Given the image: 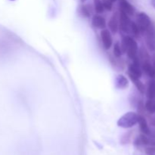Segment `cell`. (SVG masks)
I'll return each instance as SVG.
<instances>
[{
    "mask_svg": "<svg viewBox=\"0 0 155 155\" xmlns=\"http://www.w3.org/2000/svg\"><path fill=\"white\" fill-rule=\"evenodd\" d=\"M120 45L123 53H126L129 58L134 60L136 57H138L139 46L136 41L132 36H124L122 38Z\"/></svg>",
    "mask_w": 155,
    "mask_h": 155,
    "instance_id": "obj_1",
    "label": "cell"
},
{
    "mask_svg": "<svg viewBox=\"0 0 155 155\" xmlns=\"http://www.w3.org/2000/svg\"><path fill=\"white\" fill-rule=\"evenodd\" d=\"M139 114L134 111H128L118 119L117 124L123 129H130L139 122Z\"/></svg>",
    "mask_w": 155,
    "mask_h": 155,
    "instance_id": "obj_2",
    "label": "cell"
},
{
    "mask_svg": "<svg viewBox=\"0 0 155 155\" xmlns=\"http://www.w3.org/2000/svg\"><path fill=\"white\" fill-rule=\"evenodd\" d=\"M142 64L140 63L139 56L133 60V63L128 66V76L131 80L140 79L142 76Z\"/></svg>",
    "mask_w": 155,
    "mask_h": 155,
    "instance_id": "obj_3",
    "label": "cell"
},
{
    "mask_svg": "<svg viewBox=\"0 0 155 155\" xmlns=\"http://www.w3.org/2000/svg\"><path fill=\"white\" fill-rule=\"evenodd\" d=\"M136 24L139 26L141 33H145L150 26L152 24L151 18L145 12H139L136 17Z\"/></svg>",
    "mask_w": 155,
    "mask_h": 155,
    "instance_id": "obj_4",
    "label": "cell"
},
{
    "mask_svg": "<svg viewBox=\"0 0 155 155\" xmlns=\"http://www.w3.org/2000/svg\"><path fill=\"white\" fill-rule=\"evenodd\" d=\"M119 20H120V30L126 33H130V27H131V20L130 18V15H127L126 12L123 11H120L119 12Z\"/></svg>",
    "mask_w": 155,
    "mask_h": 155,
    "instance_id": "obj_5",
    "label": "cell"
},
{
    "mask_svg": "<svg viewBox=\"0 0 155 155\" xmlns=\"http://www.w3.org/2000/svg\"><path fill=\"white\" fill-rule=\"evenodd\" d=\"M145 33L146 45L148 49L151 51H155V27L154 24H151Z\"/></svg>",
    "mask_w": 155,
    "mask_h": 155,
    "instance_id": "obj_6",
    "label": "cell"
},
{
    "mask_svg": "<svg viewBox=\"0 0 155 155\" xmlns=\"http://www.w3.org/2000/svg\"><path fill=\"white\" fill-rule=\"evenodd\" d=\"M101 41L104 49L108 50L111 48L113 45V39H112L111 33L108 29H103L100 33Z\"/></svg>",
    "mask_w": 155,
    "mask_h": 155,
    "instance_id": "obj_7",
    "label": "cell"
},
{
    "mask_svg": "<svg viewBox=\"0 0 155 155\" xmlns=\"http://www.w3.org/2000/svg\"><path fill=\"white\" fill-rule=\"evenodd\" d=\"M134 144L137 147L155 146V139L154 138H149L148 136L142 133L136 138Z\"/></svg>",
    "mask_w": 155,
    "mask_h": 155,
    "instance_id": "obj_8",
    "label": "cell"
},
{
    "mask_svg": "<svg viewBox=\"0 0 155 155\" xmlns=\"http://www.w3.org/2000/svg\"><path fill=\"white\" fill-rule=\"evenodd\" d=\"M142 69L143 72L151 79H155V68L151 63L150 59L144 60L142 63Z\"/></svg>",
    "mask_w": 155,
    "mask_h": 155,
    "instance_id": "obj_9",
    "label": "cell"
},
{
    "mask_svg": "<svg viewBox=\"0 0 155 155\" xmlns=\"http://www.w3.org/2000/svg\"><path fill=\"white\" fill-rule=\"evenodd\" d=\"M108 27L109 30L111 33H117L118 30H120V20H119V14L116 12L110 18L108 21Z\"/></svg>",
    "mask_w": 155,
    "mask_h": 155,
    "instance_id": "obj_10",
    "label": "cell"
},
{
    "mask_svg": "<svg viewBox=\"0 0 155 155\" xmlns=\"http://www.w3.org/2000/svg\"><path fill=\"white\" fill-rule=\"evenodd\" d=\"M118 1H119L120 11H123V12H126L130 16L134 15L135 12H136V8L131 3L129 2L127 0H118Z\"/></svg>",
    "mask_w": 155,
    "mask_h": 155,
    "instance_id": "obj_11",
    "label": "cell"
},
{
    "mask_svg": "<svg viewBox=\"0 0 155 155\" xmlns=\"http://www.w3.org/2000/svg\"><path fill=\"white\" fill-rule=\"evenodd\" d=\"M92 24L95 28L101 29V30L105 29L106 26H107V22H106L105 18L101 16V15H100L99 14L95 15L92 17Z\"/></svg>",
    "mask_w": 155,
    "mask_h": 155,
    "instance_id": "obj_12",
    "label": "cell"
},
{
    "mask_svg": "<svg viewBox=\"0 0 155 155\" xmlns=\"http://www.w3.org/2000/svg\"><path fill=\"white\" fill-rule=\"evenodd\" d=\"M139 125V129H140L141 132L143 134L147 135V136H151V132L150 130L149 127H148V122H147L146 119H145V117L142 114H139V122H138Z\"/></svg>",
    "mask_w": 155,
    "mask_h": 155,
    "instance_id": "obj_13",
    "label": "cell"
},
{
    "mask_svg": "<svg viewBox=\"0 0 155 155\" xmlns=\"http://www.w3.org/2000/svg\"><path fill=\"white\" fill-rule=\"evenodd\" d=\"M129 80L123 74H119L115 78V86L119 89H125L129 86Z\"/></svg>",
    "mask_w": 155,
    "mask_h": 155,
    "instance_id": "obj_14",
    "label": "cell"
},
{
    "mask_svg": "<svg viewBox=\"0 0 155 155\" xmlns=\"http://www.w3.org/2000/svg\"><path fill=\"white\" fill-rule=\"evenodd\" d=\"M145 92L148 99H155V79H151L148 82Z\"/></svg>",
    "mask_w": 155,
    "mask_h": 155,
    "instance_id": "obj_15",
    "label": "cell"
},
{
    "mask_svg": "<svg viewBox=\"0 0 155 155\" xmlns=\"http://www.w3.org/2000/svg\"><path fill=\"white\" fill-rule=\"evenodd\" d=\"M145 110L151 114H155V99H148L145 104Z\"/></svg>",
    "mask_w": 155,
    "mask_h": 155,
    "instance_id": "obj_16",
    "label": "cell"
},
{
    "mask_svg": "<svg viewBox=\"0 0 155 155\" xmlns=\"http://www.w3.org/2000/svg\"><path fill=\"white\" fill-rule=\"evenodd\" d=\"M134 83L135 86L136 87V89H138L139 92L141 94H145V92H146V88H145V86L144 85V83H142V81L140 80V79H135V80H132Z\"/></svg>",
    "mask_w": 155,
    "mask_h": 155,
    "instance_id": "obj_17",
    "label": "cell"
},
{
    "mask_svg": "<svg viewBox=\"0 0 155 155\" xmlns=\"http://www.w3.org/2000/svg\"><path fill=\"white\" fill-rule=\"evenodd\" d=\"M93 4L94 9L97 14L100 15V14L104 13V12L105 11V8L100 0H93Z\"/></svg>",
    "mask_w": 155,
    "mask_h": 155,
    "instance_id": "obj_18",
    "label": "cell"
},
{
    "mask_svg": "<svg viewBox=\"0 0 155 155\" xmlns=\"http://www.w3.org/2000/svg\"><path fill=\"white\" fill-rule=\"evenodd\" d=\"M92 7L89 5H83L80 7V13L83 15V16L86 17V18H89L92 15Z\"/></svg>",
    "mask_w": 155,
    "mask_h": 155,
    "instance_id": "obj_19",
    "label": "cell"
},
{
    "mask_svg": "<svg viewBox=\"0 0 155 155\" xmlns=\"http://www.w3.org/2000/svg\"><path fill=\"white\" fill-rule=\"evenodd\" d=\"M113 53L114 56L116 58H119L122 56L123 51L122 48H121V45L119 42H115L114 45V49H113Z\"/></svg>",
    "mask_w": 155,
    "mask_h": 155,
    "instance_id": "obj_20",
    "label": "cell"
},
{
    "mask_svg": "<svg viewBox=\"0 0 155 155\" xmlns=\"http://www.w3.org/2000/svg\"><path fill=\"white\" fill-rule=\"evenodd\" d=\"M130 33H133L135 36L136 37H139V35L141 33V30L139 29V26L136 24V22H134V21H132L131 23V27H130Z\"/></svg>",
    "mask_w": 155,
    "mask_h": 155,
    "instance_id": "obj_21",
    "label": "cell"
},
{
    "mask_svg": "<svg viewBox=\"0 0 155 155\" xmlns=\"http://www.w3.org/2000/svg\"><path fill=\"white\" fill-rule=\"evenodd\" d=\"M101 2L104 5V8H105V10L107 11H110L113 8V0H100Z\"/></svg>",
    "mask_w": 155,
    "mask_h": 155,
    "instance_id": "obj_22",
    "label": "cell"
},
{
    "mask_svg": "<svg viewBox=\"0 0 155 155\" xmlns=\"http://www.w3.org/2000/svg\"><path fill=\"white\" fill-rule=\"evenodd\" d=\"M145 151L146 154H155V146H147Z\"/></svg>",
    "mask_w": 155,
    "mask_h": 155,
    "instance_id": "obj_23",
    "label": "cell"
},
{
    "mask_svg": "<svg viewBox=\"0 0 155 155\" xmlns=\"http://www.w3.org/2000/svg\"><path fill=\"white\" fill-rule=\"evenodd\" d=\"M151 125H152V126H154V127H155V117L153 118V119H151Z\"/></svg>",
    "mask_w": 155,
    "mask_h": 155,
    "instance_id": "obj_24",
    "label": "cell"
},
{
    "mask_svg": "<svg viewBox=\"0 0 155 155\" xmlns=\"http://www.w3.org/2000/svg\"><path fill=\"white\" fill-rule=\"evenodd\" d=\"M151 5H152V7L155 9V0H151Z\"/></svg>",
    "mask_w": 155,
    "mask_h": 155,
    "instance_id": "obj_25",
    "label": "cell"
},
{
    "mask_svg": "<svg viewBox=\"0 0 155 155\" xmlns=\"http://www.w3.org/2000/svg\"><path fill=\"white\" fill-rule=\"evenodd\" d=\"M88 0H80V2H83V3H85L86 2H87Z\"/></svg>",
    "mask_w": 155,
    "mask_h": 155,
    "instance_id": "obj_26",
    "label": "cell"
},
{
    "mask_svg": "<svg viewBox=\"0 0 155 155\" xmlns=\"http://www.w3.org/2000/svg\"><path fill=\"white\" fill-rule=\"evenodd\" d=\"M153 65H154V68H155V57L154 58V61H153Z\"/></svg>",
    "mask_w": 155,
    "mask_h": 155,
    "instance_id": "obj_27",
    "label": "cell"
},
{
    "mask_svg": "<svg viewBox=\"0 0 155 155\" xmlns=\"http://www.w3.org/2000/svg\"><path fill=\"white\" fill-rule=\"evenodd\" d=\"M117 1H118V0H113L114 2H117Z\"/></svg>",
    "mask_w": 155,
    "mask_h": 155,
    "instance_id": "obj_28",
    "label": "cell"
},
{
    "mask_svg": "<svg viewBox=\"0 0 155 155\" xmlns=\"http://www.w3.org/2000/svg\"><path fill=\"white\" fill-rule=\"evenodd\" d=\"M10 1H15V0H10Z\"/></svg>",
    "mask_w": 155,
    "mask_h": 155,
    "instance_id": "obj_29",
    "label": "cell"
}]
</instances>
